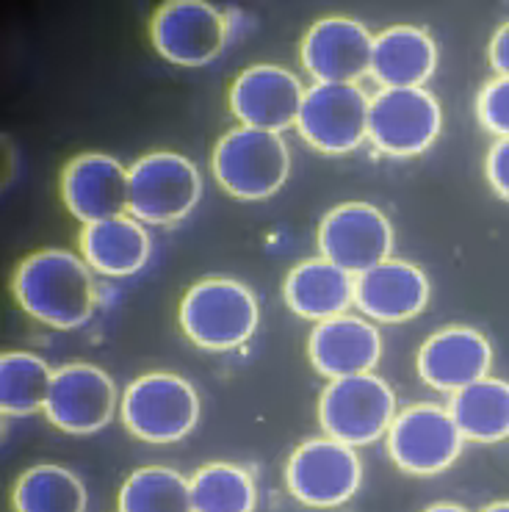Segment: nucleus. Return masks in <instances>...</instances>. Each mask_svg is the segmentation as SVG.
<instances>
[{"label": "nucleus", "mask_w": 509, "mask_h": 512, "mask_svg": "<svg viewBox=\"0 0 509 512\" xmlns=\"http://www.w3.org/2000/svg\"><path fill=\"white\" fill-rule=\"evenodd\" d=\"M12 294L34 322L53 330H78L95 313V272L81 252L45 247L17 266Z\"/></svg>", "instance_id": "f257e3e1"}, {"label": "nucleus", "mask_w": 509, "mask_h": 512, "mask_svg": "<svg viewBox=\"0 0 509 512\" xmlns=\"http://www.w3.org/2000/svg\"><path fill=\"white\" fill-rule=\"evenodd\" d=\"M180 330L205 352H233L258 333L261 305L249 286L233 277H208L180 299Z\"/></svg>", "instance_id": "f03ea898"}, {"label": "nucleus", "mask_w": 509, "mask_h": 512, "mask_svg": "<svg viewBox=\"0 0 509 512\" xmlns=\"http://www.w3.org/2000/svg\"><path fill=\"white\" fill-rule=\"evenodd\" d=\"M119 418L133 438L153 446H172L200 424V393L172 371L142 374L122 391Z\"/></svg>", "instance_id": "7ed1b4c3"}, {"label": "nucleus", "mask_w": 509, "mask_h": 512, "mask_svg": "<svg viewBox=\"0 0 509 512\" xmlns=\"http://www.w3.org/2000/svg\"><path fill=\"white\" fill-rule=\"evenodd\" d=\"M211 169L230 197L261 203L285 186L291 175V150L280 133L238 125L219 136Z\"/></svg>", "instance_id": "20e7f679"}, {"label": "nucleus", "mask_w": 509, "mask_h": 512, "mask_svg": "<svg viewBox=\"0 0 509 512\" xmlns=\"http://www.w3.org/2000/svg\"><path fill=\"white\" fill-rule=\"evenodd\" d=\"M396 393L379 374H357L330 380L319 396V424L327 438L346 446H371L393 427Z\"/></svg>", "instance_id": "39448f33"}, {"label": "nucleus", "mask_w": 509, "mask_h": 512, "mask_svg": "<svg viewBox=\"0 0 509 512\" xmlns=\"http://www.w3.org/2000/svg\"><path fill=\"white\" fill-rule=\"evenodd\" d=\"M202 175L183 153L155 150L128 167V214L144 225H175L197 208Z\"/></svg>", "instance_id": "423d86ee"}, {"label": "nucleus", "mask_w": 509, "mask_h": 512, "mask_svg": "<svg viewBox=\"0 0 509 512\" xmlns=\"http://www.w3.org/2000/svg\"><path fill=\"white\" fill-rule=\"evenodd\" d=\"M363 485V460L355 446L335 438H310L285 463V488L299 504L335 510L357 496Z\"/></svg>", "instance_id": "0eeeda50"}, {"label": "nucleus", "mask_w": 509, "mask_h": 512, "mask_svg": "<svg viewBox=\"0 0 509 512\" xmlns=\"http://www.w3.org/2000/svg\"><path fill=\"white\" fill-rule=\"evenodd\" d=\"M465 449L457 421L449 407L421 402L393 418L385 435V452L393 465L413 477H435L449 471Z\"/></svg>", "instance_id": "6e6552de"}, {"label": "nucleus", "mask_w": 509, "mask_h": 512, "mask_svg": "<svg viewBox=\"0 0 509 512\" xmlns=\"http://www.w3.org/2000/svg\"><path fill=\"white\" fill-rule=\"evenodd\" d=\"M443 128L440 100L427 86L379 89L371 95L368 142L391 158H415L438 142Z\"/></svg>", "instance_id": "1a4fd4ad"}, {"label": "nucleus", "mask_w": 509, "mask_h": 512, "mask_svg": "<svg viewBox=\"0 0 509 512\" xmlns=\"http://www.w3.org/2000/svg\"><path fill=\"white\" fill-rule=\"evenodd\" d=\"M371 97L360 84H310L296 131L324 155L355 153L368 142Z\"/></svg>", "instance_id": "9d476101"}, {"label": "nucleus", "mask_w": 509, "mask_h": 512, "mask_svg": "<svg viewBox=\"0 0 509 512\" xmlns=\"http://www.w3.org/2000/svg\"><path fill=\"white\" fill-rule=\"evenodd\" d=\"M117 385L95 363H67L53 374L45 416L67 435H95L119 410Z\"/></svg>", "instance_id": "9b49d317"}, {"label": "nucleus", "mask_w": 509, "mask_h": 512, "mask_svg": "<svg viewBox=\"0 0 509 512\" xmlns=\"http://www.w3.org/2000/svg\"><path fill=\"white\" fill-rule=\"evenodd\" d=\"M319 250L321 258L357 277L391 258V219L377 205L360 203V200L335 205L321 219Z\"/></svg>", "instance_id": "f8f14e48"}, {"label": "nucleus", "mask_w": 509, "mask_h": 512, "mask_svg": "<svg viewBox=\"0 0 509 512\" xmlns=\"http://www.w3.org/2000/svg\"><path fill=\"white\" fill-rule=\"evenodd\" d=\"M155 50L178 67H205L227 45V17L205 0H172L150 23Z\"/></svg>", "instance_id": "ddd939ff"}, {"label": "nucleus", "mask_w": 509, "mask_h": 512, "mask_svg": "<svg viewBox=\"0 0 509 512\" xmlns=\"http://www.w3.org/2000/svg\"><path fill=\"white\" fill-rule=\"evenodd\" d=\"M374 34L355 17H321L310 25L299 61L313 84H357L371 70Z\"/></svg>", "instance_id": "4468645a"}, {"label": "nucleus", "mask_w": 509, "mask_h": 512, "mask_svg": "<svg viewBox=\"0 0 509 512\" xmlns=\"http://www.w3.org/2000/svg\"><path fill=\"white\" fill-rule=\"evenodd\" d=\"M305 92L308 86L294 70L280 64H252L238 72L230 86V111L247 128L283 133L296 128Z\"/></svg>", "instance_id": "2eb2a0df"}, {"label": "nucleus", "mask_w": 509, "mask_h": 512, "mask_svg": "<svg viewBox=\"0 0 509 512\" xmlns=\"http://www.w3.org/2000/svg\"><path fill=\"white\" fill-rule=\"evenodd\" d=\"M418 377L440 393H454L485 380L493 369V344L476 327H443L418 349Z\"/></svg>", "instance_id": "dca6fc26"}, {"label": "nucleus", "mask_w": 509, "mask_h": 512, "mask_svg": "<svg viewBox=\"0 0 509 512\" xmlns=\"http://www.w3.org/2000/svg\"><path fill=\"white\" fill-rule=\"evenodd\" d=\"M61 200L81 225L128 214V167L108 153L78 155L61 175Z\"/></svg>", "instance_id": "f3484780"}, {"label": "nucleus", "mask_w": 509, "mask_h": 512, "mask_svg": "<svg viewBox=\"0 0 509 512\" xmlns=\"http://www.w3.org/2000/svg\"><path fill=\"white\" fill-rule=\"evenodd\" d=\"M429 299L432 283L415 263L388 258L355 277V308L371 322H410L427 310Z\"/></svg>", "instance_id": "a211bd4d"}, {"label": "nucleus", "mask_w": 509, "mask_h": 512, "mask_svg": "<svg viewBox=\"0 0 509 512\" xmlns=\"http://www.w3.org/2000/svg\"><path fill=\"white\" fill-rule=\"evenodd\" d=\"M308 355L324 380L371 374L382 358V335L363 313H344L310 330Z\"/></svg>", "instance_id": "6ab92c4d"}, {"label": "nucleus", "mask_w": 509, "mask_h": 512, "mask_svg": "<svg viewBox=\"0 0 509 512\" xmlns=\"http://www.w3.org/2000/svg\"><path fill=\"white\" fill-rule=\"evenodd\" d=\"M438 70V42L421 25H391L374 36L368 75L379 89H418Z\"/></svg>", "instance_id": "aec40b11"}, {"label": "nucleus", "mask_w": 509, "mask_h": 512, "mask_svg": "<svg viewBox=\"0 0 509 512\" xmlns=\"http://www.w3.org/2000/svg\"><path fill=\"white\" fill-rule=\"evenodd\" d=\"M78 252L100 277H133L150 261L153 239L144 222L122 214L95 225H83Z\"/></svg>", "instance_id": "412c9836"}, {"label": "nucleus", "mask_w": 509, "mask_h": 512, "mask_svg": "<svg viewBox=\"0 0 509 512\" xmlns=\"http://www.w3.org/2000/svg\"><path fill=\"white\" fill-rule=\"evenodd\" d=\"M285 305L299 319L319 324L344 316L355 308V274L335 266L327 258L296 263L283 283Z\"/></svg>", "instance_id": "4be33fe9"}, {"label": "nucleus", "mask_w": 509, "mask_h": 512, "mask_svg": "<svg viewBox=\"0 0 509 512\" xmlns=\"http://www.w3.org/2000/svg\"><path fill=\"white\" fill-rule=\"evenodd\" d=\"M449 410L462 438L493 446L509 438V380L487 374L451 396Z\"/></svg>", "instance_id": "5701e85b"}, {"label": "nucleus", "mask_w": 509, "mask_h": 512, "mask_svg": "<svg viewBox=\"0 0 509 512\" xmlns=\"http://www.w3.org/2000/svg\"><path fill=\"white\" fill-rule=\"evenodd\" d=\"M14 512H86L83 479L64 465L42 463L23 471L12 488Z\"/></svg>", "instance_id": "b1692460"}, {"label": "nucleus", "mask_w": 509, "mask_h": 512, "mask_svg": "<svg viewBox=\"0 0 509 512\" xmlns=\"http://www.w3.org/2000/svg\"><path fill=\"white\" fill-rule=\"evenodd\" d=\"M53 374L48 360L36 352H3L0 358V410L3 416L25 418L45 410Z\"/></svg>", "instance_id": "393cba45"}, {"label": "nucleus", "mask_w": 509, "mask_h": 512, "mask_svg": "<svg viewBox=\"0 0 509 512\" xmlns=\"http://www.w3.org/2000/svg\"><path fill=\"white\" fill-rule=\"evenodd\" d=\"M119 512H194L191 479L169 465H142L122 482Z\"/></svg>", "instance_id": "a878e982"}, {"label": "nucleus", "mask_w": 509, "mask_h": 512, "mask_svg": "<svg viewBox=\"0 0 509 512\" xmlns=\"http://www.w3.org/2000/svg\"><path fill=\"white\" fill-rule=\"evenodd\" d=\"M194 512H255L258 485L247 468L233 463H208L191 477Z\"/></svg>", "instance_id": "bb28decb"}, {"label": "nucleus", "mask_w": 509, "mask_h": 512, "mask_svg": "<svg viewBox=\"0 0 509 512\" xmlns=\"http://www.w3.org/2000/svg\"><path fill=\"white\" fill-rule=\"evenodd\" d=\"M476 117L496 139H509V75H496L476 97Z\"/></svg>", "instance_id": "cd10ccee"}, {"label": "nucleus", "mask_w": 509, "mask_h": 512, "mask_svg": "<svg viewBox=\"0 0 509 512\" xmlns=\"http://www.w3.org/2000/svg\"><path fill=\"white\" fill-rule=\"evenodd\" d=\"M485 175L498 197L509 200V139H496L487 150Z\"/></svg>", "instance_id": "c85d7f7f"}, {"label": "nucleus", "mask_w": 509, "mask_h": 512, "mask_svg": "<svg viewBox=\"0 0 509 512\" xmlns=\"http://www.w3.org/2000/svg\"><path fill=\"white\" fill-rule=\"evenodd\" d=\"M490 64L496 75H509V20L504 25H498V31L490 39V48H487Z\"/></svg>", "instance_id": "c756f323"}, {"label": "nucleus", "mask_w": 509, "mask_h": 512, "mask_svg": "<svg viewBox=\"0 0 509 512\" xmlns=\"http://www.w3.org/2000/svg\"><path fill=\"white\" fill-rule=\"evenodd\" d=\"M424 512H471V510H465L462 504H449V501H443V504H432V507H427Z\"/></svg>", "instance_id": "7c9ffc66"}, {"label": "nucleus", "mask_w": 509, "mask_h": 512, "mask_svg": "<svg viewBox=\"0 0 509 512\" xmlns=\"http://www.w3.org/2000/svg\"><path fill=\"white\" fill-rule=\"evenodd\" d=\"M482 512H509V501H493Z\"/></svg>", "instance_id": "2f4dec72"}]
</instances>
